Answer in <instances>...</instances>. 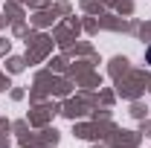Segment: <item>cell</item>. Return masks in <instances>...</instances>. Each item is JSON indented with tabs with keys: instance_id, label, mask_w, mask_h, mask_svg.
Returning a JSON list of instances; mask_svg holds the SVG:
<instances>
[{
	"instance_id": "6da1fadb",
	"label": "cell",
	"mask_w": 151,
	"mask_h": 148,
	"mask_svg": "<svg viewBox=\"0 0 151 148\" xmlns=\"http://www.w3.org/2000/svg\"><path fill=\"white\" fill-rule=\"evenodd\" d=\"M145 61H148V64H151V47H148V50H145Z\"/></svg>"
}]
</instances>
